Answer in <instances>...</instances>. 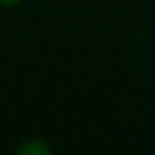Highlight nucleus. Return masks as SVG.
<instances>
[{
	"label": "nucleus",
	"mask_w": 155,
	"mask_h": 155,
	"mask_svg": "<svg viewBox=\"0 0 155 155\" xmlns=\"http://www.w3.org/2000/svg\"><path fill=\"white\" fill-rule=\"evenodd\" d=\"M15 153L17 155H51L53 148H51V143H46L39 136H27L15 145Z\"/></svg>",
	"instance_id": "obj_1"
},
{
	"label": "nucleus",
	"mask_w": 155,
	"mask_h": 155,
	"mask_svg": "<svg viewBox=\"0 0 155 155\" xmlns=\"http://www.w3.org/2000/svg\"><path fill=\"white\" fill-rule=\"evenodd\" d=\"M24 0H0V7H17V5H22Z\"/></svg>",
	"instance_id": "obj_2"
}]
</instances>
